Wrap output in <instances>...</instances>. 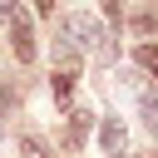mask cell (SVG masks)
<instances>
[{
  "label": "cell",
  "mask_w": 158,
  "mask_h": 158,
  "mask_svg": "<svg viewBox=\"0 0 158 158\" xmlns=\"http://www.w3.org/2000/svg\"><path fill=\"white\" fill-rule=\"evenodd\" d=\"M138 109H143V123H148V128H153V138H158V99H153V94H143V99H138Z\"/></svg>",
  "instance_id": "obj_7"
},
{
  "label": "cell",
  "mask_w": 158,
  "mask_h": 158,
  "mask_svg": "<svg viewBox=\"0 0 158 158\" xmlns=\"http://www.w3.org/2000/svg\"><path fill=\"white\" fill-rule=\"evenodd\" d=\"M69 94H74V74H69V69H59V74H54V99H59V104H69Z\"/></svg>",
  "instance_id": "obj_6"
},
{
  "label": "cell",
  "mask_w": 158,
  "mask_h": 158,
  "mask_svg": "<svg viewBox=\"0 0 158 158\" xmlns=\"http://www.w3.org/2000/svg\"><path fill=\"white\" fill-rule=\"evenodd\" d=\"M109 158H118V153H109Z\"/></svg>",
  "instance_id": "obj_10"
},
{
  "label": "cell",
  "mask_w": 158,
  "mask_h": 158,
  "mask_svg": "<svg viewBox=\"0 0 158 158\" xmlns=\"http://www.w3.org/2000/svg\"><path fill=\"white\" fill-rule=\"evenodd\" d=\"M138 64H143L148 74H158V44H143V49H138Z\"/></svg>",
  "instance_id": "obj_9"
},
{
  "label": "cell",
  "mask_w": 158,
  "mask_h": 158,
  "mask_svg": "<svg viewBox=\"0 0 158 158\" xmlns=\"http://www.w3.org/2000/svg\"><path fill=\"white\" fill-rule=\"evenodd\" d=\"M84 138H89V114H84V109H74V114H69V123H64V143H69V148H79Z\"/></svg>",
  "instance_id": "obj_4"
},
{
  "label": "cell",
  "mask_w": 158,
  "mask_h": 158,
  "mask_svg": "<svg viewBox=\"0 0 158 158\" xmlns=\"http://www.w3.org/2000/svg\"><path fill=\"white\" fill-rule=\"evenodd\" d=\"M99 143H104V153H118V148L128 143V128H123L118 118H104V128H99Z\"/></svg>",
  "instance_id": "obj_3"
},
{
  "label": "cell",
  "mask_w": 158,
  "mask_h": 158,
  "mask_svg": "<svg viewBox=\"0 0 158 158\" xmlns=\"http://www.w3.org/2000/svg\"><path fill=\"white\" fill-rule=\"evenodd\" d=\"M0 20H5V30H10V49H15V59L30 64V59H35V25H30V15H25L15 0H0Z\"/></svg>",
  "instance_id": "obj_1"
},
{
  "label": "cell",
  "mask_w": 158,
  "mask_h": 158,
  "mask_svg": "<svg viewBox=\"0 0 158 158\" xmlns=\"http://www.w3.org/2000/svg\"><path fill=\"white\" fill-rule=\"evenodd\" d=\"M64 35H79V44L104 40V30H99V20H94V15H69V20H64Z\"/></svg>",
  "instance_id": "obj_2"
},
{
  "label": "cell",
  "mask_w": 158,
  "mask_h": 158,
  "mask_svg": "<svg viewBox=\"0 0 158 158\" xmlns=\"http://www.w3.org/2000/svg\"><path fill=\"white\" fill-rule=\"evenodd\" d=\"M15 104H20V89H15V84H5V89H0V128L10 123V114H15Z\"/></svg>",
  "instance_id": "obj_5"
},
{
  "label": "cell",
  "mask_w": 158,
  "mask_h": 158,
  "mask_svg": "<svg viewBox=\"0 0 158 158\" xmlns=\"http://www.w3.org/2000/svg\"><path fill=\"white\" fill-rule=\"evenodd\" d=\"M20 158H49V148H44L40 138H30V133H25V138H20Z\"/></svg>",
  "instance_id": "obj_8"
}]
</instances>
